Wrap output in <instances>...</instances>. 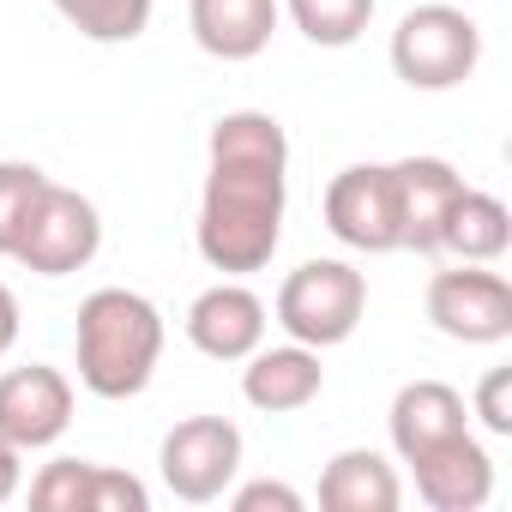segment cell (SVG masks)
Returning <instances> with one entry per match:
<instances>
[{"label": "cell", "mask_w": 512, "mask_h": 512, "mask_svg": "<svg viewBox=\"0 0 512 512\" xmlns=\"http://www.w3.org/2000/svg\"><path fill=\"white\" fill-rule=\"evenodd\" d=\"M205 193H199V260L223 278L266 272L284 241V205H290V139L278 115L235 109L205 139Z\"/></svg>", "instance_id": "cell-1"}, {"label": "cell", "mask_w": 512, "mask_h": 512, "mask_svg": "<svg viewBox=\"0 0 512 512\" xmlns=\"http://www.w3.org/2000/svg\"><path fill=\"white\" fill-rule=\"evenodd\" d=\"M163 362V314L139 290H91L73 326V368L91 398H139Z\"/></svg>", "instance_id": "cell-2"}, {"label": "cell", "mask_w": 512, "mask_h": 512, "mask_svg": "<svg viewBox=\"0 0 512 512\" xmlns=\"http://www.w3.org/2000/svg\"><path fill=\"white\" fill-rule=\"evenodd\" d=\"M482 61V25L446 0L410 7L392 31V73L410 91H452L476 73Z\"/></svg>", "instance_id": "cell-3"}, {"label": "cell", "mask_w": 512, "mask_h": 512, "mask_svg": "<svg viewBox=\"0 0 512 512\" xmlns=\"http://www.w3.org/2000/svg\"><path fill=\"white\" fill-rule=\"evenodd\" d=\"M362 314H368V278L350 260H302L278 290V326L308 350L356 338Z\"/></svg>", "instance_id": "cell-4"}, {"label": "cell", "mask_w": 512, "mask_h": 512, "mask_svg": "<svg viewBox=\"0 0 512 512\" xmlns=\"http://www.w3.org/2000/svg\"><path fill=\"white\" fill-rule=\"evenodd\" d=\"M97 247H103V217L85 193L61 187V181H43L19 241H13V260L37 278H73L97 260Z\"/></svg>", "instance_id": "cell-5"}, {"label": "cell", "mask_w": 512, "mask_h": 512, "mask_svg": "<svg viewBox=\"0 0 512 512\" xmlns=\"http://www.w3.org/2000/svg\"><path fill=\"white\" fill-rule=\"evenodd\" d=\"M157 470H163V488L175 500L211 506V500L229 494V482L241 470V428L229 416H187L163 434Z\"/></svg>", "instance_id": "cell-6"}, {"label": "cell", "mask_w": 512, "mask_h": 512, "mask_svg": "<svg viewBox=\"0 0 512 512\" xmlns=\"http://www.w3.org/2000/svg\"><path fill=\"white\" fill-rule=\"evenodd\" d=\"M326 229L356 247V253H398L404 247V223H398V181L392 163H350L326 181Z\"/></svg>", "instance_id": "cell-7"}, {"label": "cell", "mask_w": 512, "mask_h": 512, "mask_svg": "<svg viewBox=\"0 0 512 512\" xmlns=\"http://www.w3.org/2000/svg\"><path fill=\"white\" fill-rule=\"evenodd\" d=\"M428 320L452 344H506L512 338V284L488 266L458 260L428 278Z\"/></svg>", "instance_id": "cell-8"}, {"label": "cell", "mask_w": 512, "mask_h": 512, "mask_svg": "<svg viewBox=\"0 0 512 512\" xmlns=\"http://www.w3.org/2000/svg\"><path fill=\"white\" fill-rule=\"evenodd\" d=\"M73 428V380L49 362L0 374V434L19 452H43Z\"/></svg>", "instance_id": "cell-9"}, {"label": "cell", "mask_w": 512, "mask_h": 512, "mask_svg": "<svg viewBox=\"0 0 512 512\" xmlns=\"http://www.w3.org/2000/svg\"><path fill=\"white\" fill-rule=\"evenodd\" d=\"M31 506L37 512H151V488L91 458H55L37 470Z\"/></svg>", "instance_id": "cell-10"}, {"label": "cell", "mask_w": 512, "mask_h": 512, "mask_svg": "<svg viewBox=\"0 0 512 512\" xmlns=\"http://www.w3.org/2000/svg\"><path fill=\"white\" fill-rule=\"evenodd\" d=\"M410 470H416V494L434 512H482L494 500V458L470 428L410 458Z\"/></svg>", "instance_id": "cell-11"}, {"label": "cell", "mask_w": 512, "mask_h": 512, "mask_svg": "<svg viewBox=\"0 0 512 512\" xmlns=\"http://www.w3.org/2000/svg\"><path fill=\"white\" fill-rule=\"evenodd\" d=\"M187 344L211 362H247L266 344V302L247 284H211L187 308Z\"/></svg>", "instance_id": "cell-12"}, {"label": "cell", "mask_w": 512, "mask_h": 512, "mask_svg": "<svg viewBox=\"0 0 512 512\" xmlns=\"http://www.w3.org/2000/svg\"><path fill=\"white\" fill-rule=\"evenodd\" d=\"M392 181H398L404 247L410 253H440V235H446V217L464 193V175L446 157H404V163H392Z\"/></svg>", "instance_id": "cell-13"}, {"label": "cell", "mask_w": 512, "mask_h": 512, "mask_svg": "<svg viewBox=\"0 0 512 512\" xmlns=\"http://www.w3.org/2000/svg\"><path fill=\"white\" fill-rule=\"evenodd\" d=\"M326 392V368H320V350L308 344H278V350H253L247 368H241V398L260 410V416H296L308 410L314 398Z\"/></svg>", "instance_id": "cell-14"}, {"label": "cell", "mask_w": 512, "mask_h": 512, "mask_svg": "<svg viewBox=\"0 0 512 512\" xmlns=\"http://www.w3.org/2000/svg\"><path fill=\"white\" fill-rule=\"evenodd\" d=\"M278 0H187V25L193 43L211 61H253L266 55L272 31H278Z\"/></svg>", "instance_id": "cell-15"}, {"label": "cell", "mask_w": 512, "mask_h": 512, "mask_svg": "<svg viewBox=\"0 0 512 512\" xmlns=\"http://www.w3.org/2000/svg\"><path fill=\"white\" fill-rule=\"evenodd\" d=\"M386 428H392V452L410 464L428 446L464 434L470 428V410H464V392L458 386H446V380H410V386H398Z\"/></svg>", "instance_id": "cell-16"}, {"label": "cell", "mask_w": 512, "mask_h": 512, "mask_svg": "<svg viewBox=\"0 0 512 512\" xmlns=\"http://www.w3.org/2000/svg\"><path fill=\"white\" fill-rule=\"evenodd\" d=\"M404 482L374 446H350L320 470V506L326 512H398Z\"/></svg>", "instance_id": "cell-17"}, {"label": "cell", "mask_w": 512, "mask_h": 512, "mask_svg": "<svg viewBox=\"0 0 512 512\" xmlns=\"http://www.w3.org/2000/svg\"><path fill=\"white\" fill-rule=\"evenodd\" d=\"M512 247V211L482 193V187H464L452 217H446V235H440V253H458L470 266H494L500 253Z\"/></svg>", "instance_id": "cell-18"}, {"label": "cell", "mask_w": 512, "mask_h": 512, "mask_svg": "<svg viewBox=\"0 0 512 512\" xmlns=\"http://www.w3.org/2000/svg\"><path fill=\"white\" fill-rule=\"evenodd\" d=\"M314 49H350L374 25V0H278Z\"/></svg>", "instance_id": "cell-19"}, {"label": "cell", "mask_w": 512, "mask_h": 512, "mask_svg": "<svg viewBox=\"0 0 512 512\" xmlns=\"http://www.w3.org/2000/svg\"><path fill=\"white\" fill-rule=\"evenodd\" d=\"M151 7L157 0H55V13L91 43H133V37H145Z\"/></svg>", "instance_id": "cell-20"}, {"label": "cell", "mask_w": 512, "mask_h": 512, "mask_svg": "<svg viewBox=\"0 0 512 512\" xmlns=\"http://www.w3.org/2000/svg\"><path fill=\"white\" fill-rule=\"evenodd\" d=\"M43 169L37 163H19V157H7L0 163V253L13 260V241H19V229H25V217H31V205H37V193H43Z\"/></svg>", "instance_id": "cell-21"}, {"label": "cell", "mask_w": 512, "mask_h": 512, "mask_svg": "<svg viewBox=\"0 0 512 512\" xmlns=\"http://www.w3.org/2000/svg\"><path fill=\"white\" fill-rule=\"evenodd\" d=\"M476 416L488 434H512V368H488L482 386H476Z\"/></svg>", "instance_id": "cell-22"}, {"label": "cell", "mask_w": 512, "mask_h": 512, "mask_svg": "<svg viewBox=\"0 0 512 512\" xmlns=\"http://www.w3.org/2000/svg\"><path fill=\"white\" fill-rule=\"evenodd\" d=\"M229 506H235V512H302L308 500H302L290 482H247V488L229 494Z\"/></svg>", "instance_id": "cell-23"}, {"label": "cell", "mask_w": 512, "mask_h": 512, "mask_svg": "<svg viewBox=\"0 0 512 512\" xmlns=\"http://www.w3.org/2000/svg\"><path fill=\"white\" fill-rule=\"evenodd\" d=\"M19 482H25V452H19L7 434H0V506L19 494Z\"/></svg>", "instance_id": "cell-24"}, {"label": "cell", "mask_w": 512, "mask_h": 512, "mask_svg": "<svg viewBox=\"0 0 512 512\" xmlns=\"http://www.w3.org/2000/svg\"><path fill=\"white\" fill-rule=\"evenodd\" d=\"M13 344H19V296L0 284V356H7Z\"/></svg>", "instance_id": "cell-25"}]
</instances>
